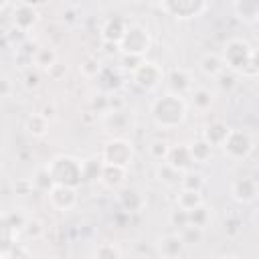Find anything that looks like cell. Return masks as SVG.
Here are the masks:
<instances>
[{
  "instance_id": "cell-25",
  "label": "cell",
  "mask_w": 259,
  "mask_h": 259,
  "mask_svg": "<svg viewBox=\"0 0 259 259\" xmlns=\"http://www.w3.org/2000/svg\"><path fill=\"white\" fill-rule=\"evenodd\" d=\"M26 132L34 138H42L47 132H49V119L40 113H32L28 119H26Z\"/></svg>"
},
{
  "instance_id": "cell-15",
  "label": "cell",
  "mask_w": 259,
  "mask_h": 259,
  "mask_svg": "<svg viewBox=\"0 0 259 259\" xmlns=\"http://www.w3.org/2000/svg\"><path fill=\"white\" fill-rule=\"evenodd\" d=\"M233 10L237 18L247 24L259 20V0H233Z\"/></svg>"
},
{
  "instance_id": "cell-38",
  "label": "cell",
  "mask_w": 259,
  "mask_h": 259,
  "mask_svg": "<svg viewBox=\"0 0 259 259\" xmlns=\"http://www.w3.org/2000/svg\"><path fill=\"white\" fill-rule=\"evenodd\" d=\"M26 81H24V85L28 87V89H36L38 85H40V77H38V73L34 71V73H26V77H24Z\"/></svg>"
},
{
  "instance_id": "cell-26",
  "label": "cell",
  "mask_w": 259,
  "mask_h": 259,
  "mask_svg": "<svg viewBox=\"0 0 259 259\" xmlns=\"http://www.w3.org/2000/svg\"><path fill=\"white\" fill-rule=\"evenodd\" d=\"M30 180H32L34 190H40V192H49V190L55 186V178H53V174L49 172V168H47V166L38 168Z\"/></svg>"
},
{
  "instance_id": "cell-3",
  "label": "cell",
  "mask_w": 259,
  "mask_h": 259,
  "mask_svg": "<svg viewBox=\"0 0 259 259\" xmlns=\"http://www.w3.org/2000/svg\"><path fill=\"white\" fill-rule=\"evenodd\" d=\"M251 55H253V47L243 38H231L223 49V61L227 69L235 73H247Z\"/></svg>"
},
{
  "instance_id": "cell-20",
  "label": "cell",
  "mask_w": 259,
  "mask_h": 259,
  "mask_svg": "<svg viewBox=\"0 0 259 259\" xmlns=\"http://www.w3.org/2000/svg\"><path fill=\"white\" fill-rule=\"evenodd\" d=\"M229 125L227 123H223V121H212V123H208L204 130H202V138L214 148V146H223V142L227 140V136H229Z\"/></svg>"
},
{
  "instance_id": "cell-24",
  "label": "cell",
  "mask_w": 259,
  "mask_h": 259,
  "mask_svg": "<svg viewBox=\"0 0 259 259\" xmlns=\"http://www.w3.org/2000/svg\"><path fill=\"white\" fill-rule=\"evenodd\" d=\"M57 61H59V57L51 47H38L36 53H34V67L40 69V71H47Z\"/></svg>"
},
{
  "instance_id": "cell-36",
  "label": "cell",
  "mask_w": 259,
  "mask_h": 259,
  "mask_svg": "<svg viewBox=\"0 0 259 259\" xmlns=\"http://www.w3.org/2000/svg\"><path fill=\"white\" fill-rule=\"evenodd\" d=\"M95 255L97 257H121V251L117 249V247H113V245H101V247H97L95 249Z\"/></svg>"
},
{
  "instance_id": "cell-2",
  "label": "cell",
  "mask_w": 259,
  "mask_h": 259,
  "mask_svg": "<svg viewBox=\"0 0 259 259\" xmlns=\"http://www.w3.org/2000/svg\"><path fill=\"white\" fill-rule=\"evenodd\" d=\"M49 172L55 178V184H69L77 186L83 176V160H77L73 156H57L51 164H47Z\"/></svg>"
},
{
  "instance_id": "cell-17",
  "label": "cell",
  "mask_w": 259,
  "mask_h": 259,
  "mask_svg": "<svg viewBox=\"0 0 259 259\" xmlns=\"http://www.w3.org/2000/svg\"><path fill=\"white\" fill-rule=\"evenodd\" d=\"M117 200H119V204H121L127 212H138V210H142L144 204H146V198H144V194H142L138 188H123V190L117 194Z\"/></svg>"
},
{
  "instance_id": "cell-9",
  "label": "cell",
  "mask_w": 259,
  "mask_h": 259,
  "mask_svg": "<svg viewBox=\"0 0 259 259\" xmlns=\"http://www.w3.org/2000/svg\"><path fill=\"white\" fill-rule=\"evenodd\" d=\"M231 196L241 204H251L259 198V180L255 178H237L231 184Z\"/></svg>"
},
{
  "instance_id": "cell-35",
  "label": "cell",
  "mask_w": 259,
  "mask_h": 259,
  "mask_svg": "<svg viewBox=\"0 0 259 259\" xmlns=\"http://www.w3.org/2000/svg\"><path fill=\"white\" fill-rule=\"evenodd\" d=\"M22 233H26V235L32 237V239L40 237V235H42V225H40V221H32V219H28V223H26V227H24Z\"/></svg>"
},
{
  "instance_id": "cell-23",
  "label": "cell",
  "mask_w": 259,
  "mask_h": 259,
  "mask_svg": "<svg viewBox=\"0 0 259 259\" xmlns=\"http://www.w3.org/2000/svg\"><path fill=\"white\" fill-rule=\"evenodd\" d=\"M202 204V194L200 190H190V188H180L178 196H176V206L184 208V210H192L196 206Z\"/></svg>"
},
{
  "instance_id": "cell-13",
  "label": "cell",
  "mask_w": 259,
  "mask_h": 259,
  "mask_svg": "<svg viewBox=\"0 0 259 259\" xmlns=\"http://www.w3.org/2000/svg\"><path fill=\"white\" fill-rule=\"evenodd\" d=\"M166 81H168L170 91L174 93L184 95L186 91H192V77L188 75L186 69H170L166 75Z\"/></svg>"
},
{
  "instance_id": "cell-29",
  "label": "cell",
  "mask_w": 259,
  "mask_h": 259,
  "mask_svg": "<svg viewBox=\"0 0 259 259\" xmlns=\"http://www.w3.org/2000/svg\"><path fill=\"white\" fill-rule=\"evenodd\" d=\"M26 223H28V217H24L20 210L4 214V227H6L12 235L22 233V231H24V227H26Z\"/></svg>"
},
{
  "instance_id": "cell-10",
  "label": "cell",
  "mask_w": 259,
  "mask_h": 259,
  "mask_svg": "<svg viewBox=\"0 0 259 259\" xmlns=\"http://www.w3.org/2000/svg\"><path fill=\"white\" fill-rule=\"evenodd\" d=\"M49 200L57 210L67 212L77 204V190L75 186H69V184H55L49 190Z\"/></svg>"
},
{
  "instance_id": "cell-21",
  "label": "cell",
  "mask_w": 259,
  "mask_h": 259,
  "mask_svg": "<svg viewBox=\"0 0 259 259\" xmlns=\"http://www.w3.org/2000/svg\"><path fill=\"white\" fill-rule=\"evenodd\" d=\"M166 162H170L172 166H176V168H178V170H182V172L190 170V166L194 164V160H192V156H190V150H188V146L170 148V154H168Z\"/></svg>"
},
{
  "instance_id": "cell-31",
  "label": "cell",
  "mask_w": 259,
  "mask_h": 259,
  "mask_svg": "<svg viewBox=\"0 0 259 259\" xmlns=\"http://www.w3.org/2000/svg\"><path fill=\"white\" fill-rule=\"evenodd\" d=\"M101 170H103V160L99 158H87L83 160V176L87 180H99L101 176Z\"/></svg>"
},
{
  "instance_id": "cell-1",
  "label": "cell",
  "mask_w": 259,
  "mask_h": 259,
  "mask_svg": "<svg viewBox=\"0 0 259 259\" xmlns=\"http://www.w3.org/2000/svg\"><path fill=\"white\" fill-rule=\"evenodd\" d=\"M186 111H188V107H186L184 97L174 91H168L162 97H156L150 107L154 123L162 130H174L180 123H184Z\"/></svg>"
},
{
  "instance_id": "cell-40",
  "label": "cell",
  "mask_w": 259,
  "mask_h": 259,
  "mask_svg": "<svg viewBox=\"0 0 259 259\" xmlns=\"http://www.w3.org/2000/svg\"><path fill=\"white\" fill-rule=\"evenodd\" d=\"M2 87H4V89H2V97H10V81H8L6 77L2 79Z\"/></svg>"
},
{
  "instance_id": "cell-32",
  "label": "cell",
  "mask_w": 259,
  "mask_h": 259,
  "mask_svg": "<svg viewBox=\"0 0 259 259\" xmlns=\"http://www.w3.org/2000/svg\"><path fill=\"white\" fill-rule=\"evenodd\" d=\"M79 71H81L85 77H97V75L101 73V61H99L97 57L89 55V57H85V59L81 61Z\"/></svg>"
},
{
  "instance_id": "cell-19",
  "label": "cell",
  "mask_w": 259,
  "mask_h": 259,
  "mask_svg": "<svg viewBox=\"0 0 259 259\" xmlns=\"http://www.w3.org/2000/svg\"><path fill=\"white\" fill-rule=\"evenodd\" d=\"M125 178V168L123 166H115V164H105L103 162V170L99 176V182L107 188H117L119 184H123Z\"/></svg>"
},
{
  "instance_id": "cell-11",
  "label": "cell",
  "mask_w": 259,
  "mask_h": 259,
  "mask_svg": "<svg viewBox=\"0 0 259 259\" xmlns=\"http://www.w3.org/2000/svg\"><path fill=\"white\" fill-rule=\"evenodd\" d=\"M38 22V10L30 2H20L14 6L12 12V24L24 32H30V28Z\"/></svg>"
},
{
  "instance_id": "cell-16",
  "label": "cell",
  "mask_w": 259,
  "mask_h": 259,
  "mask_svg": "<svg viewBox=\"0 0 259 259\" xmlns=\"http://www.w3.org/2000/svg\"><path fill=\"white\" fill-rule=\"evenodd\" d=\"M182 176H184V172L178 170L176 166H172L170 162H166V160H164V162H158L156 178H158L162 184H166V186H180Z\"/></svg>"
},
{
  "instance_id": "cell-14",
  "label": "cell",
  "mask_w": 259,
  "mask_h": 259,
  "mask_svg": "<svg viewBox=\"0 0 259 259\" xmlns=\"http://www.w3.org/2000/svg\"><path fill=\"white\" fill-rule=\"evenodd\" d=\"M158 247H160V255H162V257H178V255L184 253L186 243H184L182 235L172 233V235H164V237H160Z\"/></svg>"
},
{
  "instance_id": "cell-33",
  "label": "cell",
  "mask_w": 259,
  "mask_h": 259,
  "mask_svg": "<svg viewBox=\"0 0 259 259\" xmlns=\"http://www.w3.org/2000/svg\"><path fill=\"white\" fill-rule=\"evenodd\" d=\"M204 186V176L200 172H190L186 170L180 182V188H190V190H202Z\"/></svg>"
},
{
  "instance_id": "cell-28",
  "label": "cell",
  "mask_w": 259,
  "mask_h": 259,
  "mask_svg": "<svg viewBox=\"0 0 259 259\" xmlns=\"http://www.w3.org/2000/svg\"><path fill=\"white\" fill-rule=\"evenodd\" d=\"M208 223H210V212H208V208H206L204 204H200V206L188 210V225H190V227L206 229Z\"/></svg>"
},
{
  "instance_id": "cell-7",
  "label": "cell",
  "mask_w": 259,
  "mask_h": 259,
  "mask_svg": "<svg viewBox=\"0 0 259 259\" xmlns=\"http://www.w3.org/2000/svg\"><path fill=\"white\" fill-rule=\"evenodd\" d=\"M101 160L105 164H115V166H123L127 168L134 160V148L127 140L123 138H113L103 146L101 152Z\"/></svg>"
},
{
  "instance_id": "cell-30",
  "label": "cell",
  "mask_w": 259,
  "mask_h": 259,
  "mask_svg": "<svg viewBox=\"0 0 259 259\" xmlns=\"http://www.w3.org/2000/svg\"><path fill=\"white\" fill-rule=\"evenodd\" d=\"M170 144L166 142V140H154L150 146H148V154H150V158H154L156 162H164L166 158H168V154H170Z\"/></svg>"
},
{
  "instance_id": "cell-34",
  "label": "cell",
  "mask_w": 259,
  "mask_h": 259,
  "mask_svg": "<svg viewBox=\"0 0 259 259\" xmlns=\"http://www.w3.org/2000/svg\"><path fill=\"white\" fill-rule=\"evenodd\" d=\"M45 73H47L53 81H59V79H63V77H65V73H67V65H63L61 61H57V63H53Z\"/></svg>"
},
{
  "instance_id": "cell-41",
  "label": "cell",
  "mask_w": 259,
  "mask_h": 259,
  "mask_svg": "<svg viewBox=\"0 0 259 259\" xmlns=\"http://www.w3.org/2000/svg\"><path fill=\"white\" fill-rule=\"evenodd\" d=\"M253 225L259 229V210H255V214H253Z\"/></svg>"
},
{
  "instance_id": "cell-27",
  "label": "cell",
  "mask_w": 259,
  "mask_h": 259,
  "mask_svg": "<svg viewBox=\"0 0 259 259\" xmlns=\"http://www.w3.org/2000/svg\"><path fill=\"white\" fill-rule=\"evenodd\" d=\"M190 97H192V105L198 109V111H206L210 105H212V93L206 89V87H192L190 91Z\"/></svg>"
},
{
  "instance_id": "cell-6",
  "label": "cell",
  "mask_w": 259,
  "mask_h": 259,
  "mask_svg": "<svg viewBox=\"0 0 259 259\" xmlns=\"http://www.w3.org/2000/svg\"><path fill=\"white\" fill-rule=\"evenodd\" d=\"M132 77H134V83L138 87H142L146 91H154L162 85L166 75H164V69L158 63L142 59V63H138V67L132 71Z\"/></svg>"
},
{
  "instance_id": "cell-37",
  "label": "cell",
  "mask_w": 259,
  "mask_h": 259,
  "mask_svg": "<svg viewBox=\"0 0 259 259\" xmlns=\"http://www.w3.org/2000/svg\"><path fill=\"white\" fill-rule=\"evenodd\" d=\"M247 73L249 75H257L259 73V49H253V55H251V63H249Z\"/></svg>"
},
{
  "instance_id": "cell-42",
  "label": "cell",
  "mask_w": 259,
  "mask_h": 259,
  "mask_svg": "<svg viewBox=\"0 0 259 259\" xmlns=\"http://www.w3.org/2000/svg\"><path fill=\"white\" fill-rule=\"evenodd\" d=\"M6 4H8V0H2V4H0V6H2V8H6Z\"/></svg>"
},
{
  "instance_id": "cell-12",
  "label": "cell",
  "mask_w": 259,
  "mask_h": 259,
  "mask_svg": "<svg viewBox=\"0 0 259 259\" xmlns=\"http://www.w3.org/2000/svg\"><path fill=\"white\" fill-rule=\"evenodd\" d=\"M127 20L123 18H109L105 20V24L101 26V38L103 42H109V45H119L125 30H127Z\"/></svg>"
},
{
  "instance_id": "cell-4",
  "label": "cell",
  "mask_w": 259,
  "mask_h": 259,
  "mask_svg": "<svg viewBox=\"0 0 259 259\" xmlns=\"http://www.w3.org/2000/svg\"><path fill=\"white\" fill-rule=\"evenodd\" d=\"M150 45H152V38H150L148 28H144L142 24H127V30H125V34L117 47L121 49L123 55L144 57L148 53Z\"/></svg>"
},
{
  "instance_id": "cell-22",
  "label": "cell",
  "mask_w": 259,
  "mask_h": 259,
  "mask_svg": "<svg viewBox=\"0 0 259 259\" xmlns=\"http://www.w3.org/2000/svg\"><path fill=\"white\" fill-rule=\"evenodd\" d=\"M188 150H190V156H192L194 164H204V162H208L210 156H212V146H210L202 136H200L196 142H192V144L188 146Z\"/></svg>"
},
{
  "instance_id": "cell-18",
  "label": "cell",
  "mask_w": 259,
  "mask_h": 259,
  "mask_svg": "<svg viewBox=\"0 0 259 259\" xmlns=\"http://www.w3.org/2000/svg\"><path fill=\"white\" fill-rule=\"evenodd\" d=\"M198 67H200V71H202L206 77H212V79H217V77L227 69V65H225V61H223V55H217V53H206V55L200 59Z\"/></svg>"
},
{
  "instance_id": "cell-39",
  "label": "cell",
  "mask_w": 259,
  "mask_h": 259,
  "mask_svg": "<svg viewBox=\"0 0 259 259\" xmlns=\"http://www.w3.org/2000/svg\"><path fill=\"white\" fill-rule=\"evenodd\" d=\"M38 113H40V115H45V117L51 121V119H55V115H57V107H55V103H45V105H42V109H40Z\"/></svg>"
},
{
  "instance_id": "cell-8",
  "label": "cell",
  "mask_w": 259,
  "mask_h": 259,
  "mask_svg": "<svg viewBox=\"0 0 259 259\" xmlns=\"http://www.w3.org/2000/svg\"><path fill=\"white\" fill-rule=\"evenodd\" d=\"M208 0H160V6L166 14L186 20V18H196L198 14L204 12Z\"/></svg>"
},
{
  "instance_id": "cell-5",
  "label": "cell",
  "mask_w": 259,
  "mask_h": 259,
  "mask_svg": "<svg viewBox=\"0 0 259 259\" xmlns=\"http://www.w3.org/2000/svg\"><path fill=\"white\" fill-rule=\"evenodd\" d=\"M221 148H223L227 158H231V160H245L253 152V138L245 130L231 127L229 136H227V140L223 142Z\"/></svg>"
}]
</instances>
